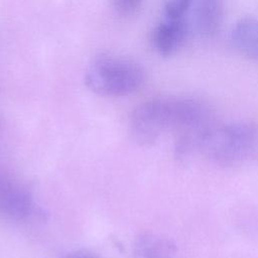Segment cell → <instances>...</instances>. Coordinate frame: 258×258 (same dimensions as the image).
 Returning a JSON list of instances; mask_svg holds the SVG:
<instances>
[{
    "instance_id": "6da1fadb",
    "label": "cell",
    "mask_w": 258,
    "mask_h": 258,
    "mask_svg": "<svg viewBox=\"0 0 258 258\" xmlns=\"http://www.w3.org/2000/svg\"><path fill=\"white\" fill-rule=\"evenodd\" d=\"M213 124L214 115L206 103L187 97H160L136 107L130 127L133 139L143 146L154 144L163 133L172 131L175 153L188 156Z\"/></svg>"
},
{
    "instance_id": "7a4b0ae2",
    "label": "cell",
    "mask_w": 258,
    "mask_h": 258,
    "mask_svg": "<svg viewBox=\"0 0 258 258\" xmlns=\"http://www.w3.org/2000/svg\"><path fill=\"white\" fill-rule=\"evenodd\" d=\"M197 152L225 166L258 160V124L233 122L213 124L201 136Z\"/></svg>"
},
{
    "instance_id": "3957f363",
    "label": "cell",
    "mask_w": 258,
    "mask_h": 258,
    "mask_svg": "<svg viewBox=\"0 0 258 258\" xmlns=\"http://www.w3.org/2000/svg\"><path fill=\"white\" fill-rule=\"evenodd\" d=\"M146 81L143 67L136 60L115 53H101L89 64L85 83L94 93L122 97L138 91Z\"/></svg>"
},
{
    "instance_id": "277c9868",
    "label": "cell",
    "mask_w": 258,
    "mask_h": 258,
    "mask_svg": "<svg viewBox=\"0 0 258 258\" xmlns=\"http://www.w3.org/2000/svg\"><path fill=\"white\" fill-rule=\"evenodd\" d=\"M33 212L29 191L9 173L0 168V218L9 222L27 220Z\"/></svg>"
},
{
    "instance_id": "5b68a950",
    "label": "cell",
    "mask_w": 258,
    "mask_h": 258,
    "mask_svg": "<svg viewBox=\"0 0 258 258\" xmlns=\"http://www.w3.org/2000/svg\"><path fill=\"white\" fill-rule=\"evenodd\" d=\"M188 23L185 18L165 19L152 31L151 42L162 56H171L185 43L188 36Z\"/></svg>"
},
{
    "instance_id": "8992f818",
    "label": "cell",
    "mask_w": 258,
    "mask_h": 258,
    "mask_svg": "<svg viewBox=\"0 0 258 258\" xmlns=\"http://www.w3.org/2000/svg\"><path fill=\"white\" fill-rule=\"evenodd\" d=\"M230 39L233 46L244 56L258 62V18L245 16L232 28Z\"/></svg>"
},
{
    "instance_id": "52a82bcc",
    "label": "cell",
    "mask_w": 258,
    "mask_h": 258,
    "mask_svg": "<svg viewBox=\"0 0 258 258\" xmlns=\"http://www.w3.org/2000/svg\"><path fill=\"white\" fill-rule=\"evenodd\" d=\"M225 15V0H197L196 22L201 34L215 36L221 29Z\"/></svg>"
},
{
    "instance_id": "ba28073f",
    "label": "cell",
    "mask_w": 258,
    "mask_h": 258,
    "mask_svg": "<svg viewBox=\"0 0 258 258\" xmlns=\"http://www.w3.org/2000/svg\"><path fill=\"white\" fill-rule=\"evenodd\" d=\"M175 253L176 247L168 238L145 234L136 242L133 258H173Z\"/></svg>"
},
{
    "instance_id": "9c48e42d",
    "label": "cell",
    "mask_w": 258,
    "mask_h": 258,
    "mask_svg": "<svg viewBox=\"0 0 258 258\" xmlns=\"http://www.w3.org/2000/svg\"><path fill=\"white\" fill-rule=\"evenodd\" d=\"M194 0H163L162 9L165 19L185 18Z\"/></svg>"
},
{
    "instance_id": "30bf717a",
    "label": "cell",
    "mask_w": 258,
    "mask_h": 258,
    "mask_svg": "<svg viewBox=\"0 0 258 258\" xmlns=\"http://www.w3.org/2000/svg\"><path fill=\"white\" fill-rule=\"evenodd\" d=\"M115 10L123 16L134 14L141 7L143 0H112Z\"/></svg>"
},
{
    "instance_id": "8fae6325",
    "label": "cell",
    "mask_w": 258,
    "mask_h": 258,
    "mask_svg": "<svg viewBox=\"0 0 258 258\" xmlns=\"http://www.w3.org/2000/svg\"><path fill=\"white\" fill-rule=\"evenodd\" d=\"M62 258H100V257L98 255H96L92 252L86 251V250H77V251L68 253Z\"/></svg>"
}]
</instances>
